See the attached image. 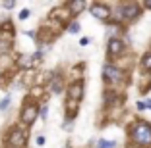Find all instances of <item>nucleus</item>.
Returning <instances> with one entry per match:
<instances>
[{
  "mask_svg": "<svg viewBox=\"0 0 151 148\" xmlns=\"http://www.w3.org/2000/svg\"><path fill=\"white\" fill-rule=\"evenodd\" d=\"M66 8L70 10L72 16H76V13H81L87 8V2H83V0H72V2H66Z\"/></svg>",
  "mask_w": 151,
  "mask_h": 148,
  "instance_id": "nucleus-10",
  "label": "nucleus"
},
{
  "mask_svg": "<svg viewBox=\"0 0 151 148\" xmlns=\"http://www.w3.org/2000/svg\"><path fill=\"white\" fill-rule=\"evenodd\" d=\"M16 65L22 67V69H29V67H33V60H31V56H19L16 60Z\"/></svg>",
  "mask_w": 151,
  "mask_h": 148,
  "instance_id": "nucleus-12",
  "label": "nucleus"
},
{
  "mask_svg": "<svg viewBox=\"0 0 151 148\" xmlns=\"http://www.w3.org/2000/svg\"><path fill=\"white\" fill-rule=\"evenodd\" d=\"M12 39H4V37L0 35V56H8L10 52H12Z\"/></svg>",
  "mask_w": 151,
  "mask_h": 148,
  "instance_id": "nucleus-11",
  "label": "nucleus"
},
{
  "mask_svg": "<svg viewBox=\"0 0 151 148\" xmlns=\"http://www.w3.org/2000/svg\"><path fill=\"white\" fill-rule=\"evenodd\" d=\"M66 96H68V100H74V102L80 104L81 98H83V81H81V79L72 81L66 89Z\"/></svg>",
  "mask_w": 151,
  "mask_h": 148,
  "instance_id": "nucleus-7",
  "label": "nucleus"
},
{
  "mask_svg": "<svg viewBox=\"0 0 151 148\" xmlns=\"http://www.w3.org/2000/svg\"><path fill=\"white\" fill-rule=\"evenodd\" d=\"M0 75H2V69H0Z\"/></svg>",
  "mask_w": 151,
  "mask_h": 148,
  "instance_id": "nucleus-24",
  "label": "nucleus"
},
{
  "mask_svg": "<svg viewBox=\"0 0 151 148\" xmlns=\"http://www.w3.org/2000/svg\"><path fill=\"white\" fill-rule=\"evenodd\" d=\"M89 12L99 21H111L112 19V8L109 4H105V2H93L89 6Z\"/></svg>",
  "mask_w": 151,
  "mask_h": 148,
  "instance_id": "nucleus-5",
  "label": "nucleus"
},
{
  "mask_svg": "<svg viewBox=\"0 0 151 148\" xmlns=\"http://www.w3.org/2000/svg\"><path fill=\"white\" fill-rule=\"evenodd\" d=\"M47 115H49V106H47V104H41V108H39V118L43 119V121H47Z\"/></svg>",
  "mask_w": 151,
  "mask_h": 148,
  "instance_id": "nucleus-17",
  "label": "nucleus"
},
{
  "mask_svg": "<svg viewBox=\"0 0 151 148\" xmlns=\"http://www.w3.org/2000/svg\"><path fill=\"white\" fill-rule=\"evenodd\" d=\"M136 110L143 112V110H145V102H136Z\"/></svg>",
  "mask_w": 151,
  "mask_h": 148,
  "instance_id": "nucleus-20",
  "label": "nucleus"
},
{
  "mask_svg": "<svg viewBox=\"0 0 151 148\" xmlns=\"http://www.w3.org/2000/svg\"><path fill=\"white\" fill-rule=\"evenodd\" d=\"M6 142H8V146H12V148H23L27 144L25 127H19V125L10 127L8 133H6Z\"/></svg>",
  "mask_w": 151,
  "mask_h": 148,
  "instance_id": "nucleus-3",
  "label": "nucleus"
},
{
  "mask_svg": "<svg viewBox=\"0 0 151 148\" xmlns=\"http://www.w3.org/2000/svg\"><path fill=\"white\" fill-rule=\"evenodd\" d=\"M64 110H66V121H72V119L78 115V112H80V106H78V102L68 100V98H66V106H64Z\"/></svg>",
  "mask_w": 151,
  "mask_h": 148,
  "instance_id": "nucleus-9",
  "label": "nucleus"
},
{
  "mask_svg": "<svg viewBox=\"0 0 151 148\" xmlns=\"http://www.w3.org/2000/svg\"><path fill=\"white\" fill-rule=\"evenodd\" d=\"M87 44H89V39H87V37H83V39L80 40V46H87Z\"/></svg>",
  "mask_w": 151,
  "mask_h": 148,
  "instance_id": "nucleus-22",
  "label": "nucleus"
},
{
  "mask_svg": "<svg viewBox=\"0 0 151 148\" xmlns=\"http://www.w3.org/2000/svg\"><path fill=\"white\" fill-rule=\"evenodd\" d=\"M142 6H145V8H147V10H151V2H143V4H142Z\"/></svg>",
  "mask_w": 151,
  "mask_h": 148,
  "instance_id": "nucleus-23",
  "label": "nucleus"
},
{
  "mask_svg": "<svg viewBox=\"0 0 151 148\" xmlns=\"http://www.w3.org/2000/svg\"><path fill=\"white\" fill-rule=\"evenodd\" d=\"M124 50H126V42L122 39H118V37H111V39L107 40V54H109L111 60L122 56Z\"/></svg>",
  "mask_w": 151,
  "mask_h": 148,
  "instance_id": "nucleus-6",
  "label": "nucleus"
},
{
  "mask_svg": "<svg viewBox=\"0 0 151 148\" xmlns=\"http://www.w3.org/2000/svg\"><path fill=\"white\" fill-rule=\"evenodd\" d=\"M2 6H4L6 10H12L14 6H16V2H4V4H2Z\"/></svg>",
  "mask_w": 151,
  "mask_h": 148,
  "instance_id": "nucleus-21",
  "label": "nucleus"
},
{
  "mask_svg": "<svg viewBox=\"0 0 151 148\" xmlns=\"http://www.w3.org/2000/svg\"><path fill=\"white\" fill-rule=\"evenodd\" d=\"M124 69H120L118 65H114L112 62H109V64L103 65V79H105V83L112 85V83H118V81H122L124 79Z\"/></svg>",
  "mask_w": 151,
  "mask_h": 148,
  "instance_id": "nucleus-4",
  "label": "nucleus"
},
{
  "mask_svg": "<svg viewBox=\"0 0 151 148\" xmlns=\"http://www.w3.org/2000/svg\"><path fill=\"white\" fill-rule=\"evenodd\" d=\"M35 142H37V146H43V144L47 142V139H45L43 135H39V137H37V140H35Z\"/></svg>",
  "mask_w": 151,
  "mask_h": 148,
  "instance_id": "nucleus-19",
  "label": "nucleus"
},
{
  "mask_svg": "<svg viewBox=\"0 0 151 148\" xmlns=\"http://www.w3.org/2000/svg\"><path fill=\"white\" fill-rule=\"evenodd\" d=\"M114 146H116L114 140H107V139H101L97 142V148H114Z\"/></svg>",
  "mask_w": 151,
  "mask_h": 148,
  "instance_id": "nucleus-15",
  "label": "nucleus"
},
{
  "mask_svg": "<svg viewBox=\"0 0 151 148\" xmlns=\"http://www.w3.org/2000/svg\"><path fill=\"white\" fill-rule=\"evenodd\" d=\"M49 89H50V92H52V94L62 92V89H64V79H62V75H60V73L52 75V79H50V83H49Z\"/></svg>",
  "mask_w": 151,
  "mask_h": 148,
  "instance_id": "nucleus-8",
  "label": "nucleus"
},
{
  "mask_svg": "<svg viewBox=\"0 0 151 148\" xmlns=\"http://www.w3.org/2000/svg\"><path fill=\"white\" fill-rule=\"evenodd\" d=\"M39 108H41V104L35 102L33 98L25 100V104L22 106V112H19V123L23 127H31L37 121V118H39Z\"/></svg>",
  "mask_w": 151,
  "mask_h": 148,
  "instance_id": "nucleus-2",
  "label": "nucleus"
},
{
  "mask_svg": "<svg viewBox=\"0 0 151 148\" xmlns=\"http://www.w3.org/2000/svg\"><path fill=\"white\" fill-rule=\"evenodd\" d=\"M139 65H142V69L147 71V73H151V50L147 54H143L142 56V62H139Z\"/></svg>",
  "mask_w": 151,
  "mask_h": 148,
  "instance_id": "nucleus-13",
  "label": "nucleus"
},
{
  "mask_svg": "<svg viewBox=\"0 0 151 148\" xmlns=\"http://www.w3.org/2000/svg\"><path fill=\"white\" fill-rule=\"evenodd\" d=\"M10 102H12V96H4V98H2V102H0V112H6V110L10 108Z\"/></svg>",
  "mask_w": 151,
  "mask_h": 148,
  "instance_id": "nucleus-16",
  "label": "nucleus"
},
{
  "mask_svg": "<svg viewBox=\"0 0 151 148\" xmlns=\"http://www.w3.org/2000/svg\"><path fill=\"white\" fill-rule=\"evenodd\" d=\"M66 31H68V33H72V35L80 33V31H81L80 21H70V23H66Z\"/></svg>",
  "mask_w": 151,
  "mask_h": 148,
  "instance_id": "nucleus-14",
  "label": "nucleus"
},
{
  "mask_svg": "<svg viewBox=\"0 0 151 148\" xmlns=\"http://www.w3.org/2000/svg\"><path fill=\"white\" fill-rule=\"evenodd\" d=\"M128 137L132 142L139 148H149L151 146V123L145 119H136L132 125L128 127Z\"/></svg>",
  "mask_w": 151,
  "mask_h": 148,
  "instance_id": "nucleus-1",
  "label": "nucleus"
},
{
  "mask_svg": "<svg viewBox=\"0 0 151 148\" xmlns=\"http://www.w3.org/2000/svg\"><path fill=\"white\" fill-rule=\"evenodd\" d=\"M29 16H31V10H22V12H19V19H22V21H23V19H27V18H29Z\"/></svg>",
  "mask_w": 151,
  "mask_h": 148,
  "instance_id": "nucleus-18",
  "label": "nucleus"
}]
</instances>
